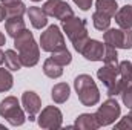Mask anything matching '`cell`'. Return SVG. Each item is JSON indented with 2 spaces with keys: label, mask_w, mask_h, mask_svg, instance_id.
Wrapping results in <instances>:
<instances>
[{
  "label": "cell",
  "mask_w": 132,
  "mask_h": 130,
  "mask_svg": "<svg viewBox=\"0 0 132 130\" xmlns=\"http://www.w3.org/2000/svg\"><path fill=\"white\" fill-rule=\"evenodd\" d=\"M14 48L19 52L22 66L25 67H34L40 60V46L35 43L32 32L25 29L14 38Z\"/></svg>",
  "instance_id": "6da1fadb"
},
{
  "label": "cell",
  "mask_w": 132,
  "mask_h": 130,
  "mask_svg": "<svg viewBox=\"0 0 132 130\" xmlns=\"http://www.w3.org/2000/svg\"><path fill=\"white\" fill-rule=\"evenodd\" d=\"M62 31L66 34V37L71 40L74 49L81 54L85 44L88 43L89 40V35H88V28H86V20L85 18H78L75 15L69 17L62 22Z\"/></svg>",
  "instance_id": "7a4b0ae2"
},
{
  "label": "cell",
  "mask_w": 132,
  "mask_h": 130,
  "mask_svg": "<svg viewBox=\"0 0 132 130\" xmlns=\"http://www.w3.org/2000/svg\"><path fill=\"white\" fill-rule=\"evenodd\" d=\"M74 89L77 92V97L80 99V103L86 107H92L95 104H98L100 101V90L95 84V81L92 80L91 75L88 73H81L78 77H75L74 80Z\"/></svg>",
  "instance_id": "3957f363"
},
{
  "label": "cell",
  "mask_w": 132,
  "mask_h": 130,
  "mask_svg": "<svg viewBox=\"0 0 132 130\" xmlns=\"http://www.w3.org/2000/svg\"><path fill=\"white\" fill-rule=\"evenodd\" d=\"M0 116L15 127L25 124L26 121V115L15 97H6L0 101Z\"/></svg>",
  "instance_id": "277c9868"
},
{
  "label": "cell",
  "mask_w": 132,
  "mask_h": 130,
  "mask_svg": "<svg viewBox=\"0 0 132 130\" xmlns=\"http://www.w3.org/2000/svg\"><path fill=\"white\" fill-rule=\"evenodd\" d=\"M38 46L45 52H55V51L65 49L66 43L60 26H57V25L48 26V29L45 32H42V35H40V44Z\"/></svg>",
  "instance_id": "5b68a950"
},
{
  "label": "cell",
  "mask_w": 132,
  "mask_h": 130,
  "mask_svg": "<svg viewBox=\"0 0 132 130\" xmlns=\"http://www.w3.org/2000/svg\"><path fill=\"white\" fill-rule=\"evenodd\" d=\"M120 113H121L120 104L117 103V99L109 97L97 109V112L94 115H95V119H97V123L100 124V127H106V126L115 124V121L120 118Z\"/></svg>",
  "instance_id": "8992f818"
},
{
  "label": "cell",
  "mask_w": 132,
  "mask_h": 130,
  "mask_svg": "<svg viewBox=\"0 0 132 130\" xmlns=\"http://www.w3.org/2000/svg\"><path fill=\"white\" fill-rule=\"evenodd\" d=\"M37 124L42 129H48V130L60 129L62 124H63V113L55 106H46L45 109H42L38 112Z\"/></svg>",
  "instance_id": "52a82bcc"
},
{
  "label": "cell",
  "mask_w": 132,
  "mask_h": 130,
  "mask_svg": "<svg viewBox=\"0 0 132 130\" xmlns=\"http://www.w3.org/2000/svg\"><path fill=\"white\" fill-rule=\"evenodd\" d=\"M42 9L46 12V15L54 17V18H57L60 22H63V20L74 15L72 8L63 0H46Z\"/></svg>",
  "instance_id": "ba28073f"
},
{
  "label": "cell",
  "mask_w": 132,
  "mask_h": 130,
  "mask_svg": "<svg viewBox=\"0 0 132 130\" xmlns=\"http://www.w3.org/2000/svg\"><path fill=\"white\" fill-rule=\"evenodd\" d=\"M22 106L25 107V112L29 116V121H35L38 112L42 110V99L40 97L32 92V90H26L22 95Z\"/></svg>",
  "instance_id": "9c48e42d"
},
{
  "label": "cell",
  "mask_w": 132,
  "mask_h": 130,
  "mask_svg": "<svg viewBox=\"0 0 132 130\" xmlns=\"http://www.w3.org/2000/svg\"><path fill=\"white\" fill-rule=\"evenodd\" d=\"M81 55L89 61H103V58H104V44L98 40L89 38L88 43L85 44L83 51H81Z\"/></svg>",
  "instance_id": "30bf717a"
},
{
  "label": "cell",
  "mask_w": 132,
  "mask_h": 130,
  "mask_svg": "<svg viewBox=\"0 0 132 130\" xmlns=\"http://www.w3.org/2000/svg\"><path fill=\"white\" fill-rule=\"evenodd\" d=\"M97 78L108 87H111L117 80H118V64H104L97 70Z\"/></svg>",
  "instance_id": "8fae6325"
},
{
  "label": "cell",
  "mask_w": 132,
  "mask_h": 130,
  "mask_svg": "<svg viewBox=\"0 0 132 130\" xmlns=\"http://www.w3.org/2000/svg\"><path fill=\"white\" fill-rule=\"evenodd\" d=\"M103 40H104V44H111L114 48H120L123 49L125 48V29L121 28H109L106 29L103 34Z\"/></svg>",
  "instance_id": "7c38bea8"
},
{
  "label": "cell",
  "mask_w": 132,
  "mask_h": 130,
  "mask_svg": "<svg viewBox=\"0 0 132 130\" xmlns=\"http://www.w3.org/2000/svg\"><path fill=\"white\" fill-rule=\"evenodd\" d=\"M26 14H28V18H29L32 28H35V29H42L48 25V15L42 8L29 6V9H26Z\"/></svg>",
  "instance_id": "4fadbf2b"
},
{
  "label": "cell",
  "mask_w": 132,
  "mask_h": 130,
  "mask_svg": "<svg viewBox=\"0 0 132 130\" xmlns=\"http://www.w3.org/2000/svg\"><path fill=\"white\" fill-rule=\"evenodd\" d=\"M115 22L121 29H132V5H125L115 12Z\"/></svg>",
  "instance_id": "5bb4252c"
},
{
  "label": "cell",
  "mask_w": 132,
  "mask_h": 130,
  "mask_svg": "<svg viewBox=\"0 0 132 130\" xmlns=\"http://www.w3.org/2000/svg\"><path fill=\"white\" fill-rule=\"evenodd\" d=\"M74 127H77L80 130H97L100 127V124L95 119V115H92V113H81V115L77 116Z\"/></svg>",
  "instance_id": "9a60e30c"
},
{
  "label": "cell",
  "mask_w": 132,
  "mask_h": 130,
  "mask_svg": "<svg viewBox=\"0 0 132 130\" xmlns=\"http://www.w3.org/2000/svg\"><path fill=\"white\" fill-rule=\"evenodd\" d=\"M26 29V25H25V20L22 17H14V18H6L5 22V31L9 37L15 38L20 32H23Z\"/></svg>",
  "instance_id": "2e32d148"
},
{
  "label": "cell",
  "mask_w": 132,
  "mask_h": 130,
  "mask_svg": "<svg viewBox=\"0 0 132 130\" xmlns=\"http://www.w3.org/2000/svg\"><path fill=\"white\" fill-rule=\"evenodd\" d=\"M69 95H71V87L66 83H57L51 90V98L54 99L55 104L66 103L69 99Z\"/></svg>",
  "instance_id": "e0dca14e"
},
{
  "label": "cell",
  "mask_w": 132,
  "mask_h": 130,
  "mask_svg": "<svg viewBox=\"0 0 132 130\" xmlns=\"http://www.w3.org/2000/svg\"><path fill=\"white\" fill-rule=\"evenodd\" d=\"M43 72H45V75L46 77H49V78H60L62 75H63V66H60L59 63H55L51 57L48 58V60H45V63H43Z\"/></svg>",
  "instance_id": "ac0fdd59"
},
{
  "label": "cell",
  "mask_w": 132,
  "mask_h": 130,
  "mask_svg": "<svg viewBox=\"0 0 132 130\" xmlns=\"http://www.w3.org/2000/svg\"><path fill=\"white\" fill-rule=\"evenodd\" d=\"M5 66L9 70H14V72L22 69V61H20V57H19L17 51H14V49L5 51Z\"/></svg>",
  "instance_id": "d6986e66"
},
{
  "label": "cell",
  "mask_w": 132,
  "mask_h": 130,
  "mask_svg": "<svg viewBox=\"0 0 132 130\" xmlns=\"http://www.w3.org/2000/svg\"><path fill=\"white\" fill-rule=\"evenodd\" d=\"M95 8L100 12H103L109 17H114L115 12L118 11V3H117V0H97Z\"/></svg>",
  "instance_id": "ffe728a7"
},
{
  "label": "cell",
  "mask_w": 132,
  "mask_h": 130,
  "mask_svg": "<svg viewBox=\"0 0 132 130\" xmlns=\"http://www.w3.org/2000/svg\"><path fill=\"white\" fill-rule=\"evenodd\" d=\"M111 18L112 17H109V15H106V14H103L100 11H95L92 14V25H94V28L97 31H103L104 32L111 26Z\"/></svg>",
  "instance_id": "44dd1931"
},
{
  "label": "cell",
  "mask_w": 132,
  "mask_h": 130,
  "mask_svg": "<svg viewBox=\"0 0 132 130\" xmlns=\"http://www.w3.org/2000/svg\"><path fill=\"white\" fill-rule=\"evenodd\" d=\"M5 12H6V18H14V17H23V14L26 12V6L23 2H15L11 5L5 6Z\"/></svg>",
  "instance_id": "7402d4cb"
},
{
  "label": "cell",
  "mask_w": 132,
  "mask_h": 130,
  "mask_svg": "<svg viewBox=\"0 0 132 130\" xmlns=\"http://www.w3.org/2000/svg\"><path fill=\"white\" fill-rule=\"evenodd\" d=\"M12 84H14V78H12V73L9 72V69L0 67V92L11 90Z\"/></svg>",
  "instance_id": "603a6c76"
},
{
  "label": "cell",
  "mask_w": 132,
  "mask_h": 130,
  "mask_svg": "<svg viewBox=\"0 0 132 130\" xmlns=\"http://www.w3.org/2000/svg\"><path fill=\"white\" fill-rule=\"evenodd\" d=\"M51 58L55 61V63H59L60 66H68L71 64V61H72V55H71V52L68 51V49H60V51H55V52H51Z\"/></svg>",
  "instance_id": "cb8c5ba5"
},
{
  "label": "cell",
  "mask_w": 132,
  "mask_h": 130,
  "mask_svg": "<svg viewBox=\"0 0 132 130\" xmlns=\"http://www.w3.org/2000/svg\"><path fill=\"white\" fill-rule=\"evenodd\" d=\"M118 75L123 81H126L128 84H132V63L125 60L121 63H118Z\"/></svg>",
  "instance_id": "d4e9b609"
},
{
  "label": "cell",
  "mask_w": 132,
  "mask_h": 130,
  "mask_svg": "<svg viewBox=\"0 0 132 130\" xmlns=\"http://www.w3.org/2000/svg\"><path fill=\"white\" fill-rule=\"evenodd\" d=\"M104 63L108 64H118V52L117 48L111 46V44H104Z\"/></svg>",
  "instance_id": "484cf974"
},
{
  "label": "cell",
  "mask_w": 132,
  "mask_h": 130,
  "mask_svg": "<svg viewBox=\"0 0 132 130\" xmlns=\"http://www.w3.org/2000/svg\"><path fill=\"white\" fill-rule=\"evenodd\" d=\"M120 97H121L123 104H125V106L131 110V109H132V84L126 86V87L123 89V92L120 94Z\"/></svg>",
  "instance_id": "4316f807"
},
{
  "label": "cell",
  "mask_w": 132,
  "mask_h": 130,
  "mask_svg": "<svg viewBox=\"0 0 132 130\" xmlns=\"http://www.w3.org/2000/svg\"><path fill=\"white\" fill-rule=\"evenodd\" d=\"M115 129H118V130H132V116L131 115L123 116L118 123H115Z\"/></svg>",
  "instance_id": "83f0119b"
},
{
  "label": "cell",
  "mask_w": 132,
  "mask_h": 130,
  "mask_svg": "<svg viewBox=\"0 0 132 130\" xmlns=\"http://www.w3.org/2000/svg\"><path fill=\"white\" fill-rule=\"evenodd\" d=\"M81 11H89L91 9V6H92V3H94V0H72Z\"/></svg>",
  "instance_id": "f1b7e54d"
},
{
  "label": "cell",
  "mask_w": 132,
  "mask_h": 130,
  "mask_svg": "<svg viewBox=\"0 0 132 130\" xmlns=\"http://www.w3.org/2000/svg\"><path fill=\"white\" fill-rule=\"evenodd\" d=\"M3 20H6V12H5V6L0 3V23H2Z\"/></svg>",
  "instance_id": "f546056e"
},
{
  "label": "cell",
  "mask_w": 132,
  "mask_h": 130,
  "mask_svg": "<svg viewBox=\"0 0 132 130\" xmlns=\"http://www.w3.org/2000/svg\"><path fill=\"white\" fill-rule=\"evenodd\" d=\"M15 2H22V0H0V3H2L3 6H6V5H11V3H15Z\"/></svg>",
  "instance_id": "4dcf8cb0"
},
{
  "label": "cell",
  "mask_w": 132,
  "mask_h": 130,
  "mask_svg": "<svg viewBox=\"0 0 132 130\" xmlns=\"http://www.w3.org/2000/svg\"><path fill=\"white\" fill-rule=\"evenodd\" d=\"M5 43H6V37H5V35H3V34L0 32V46H3V44H5Z\"/></svg>",
  "instance_id": "1f68e13d"
},
{
  "label": "cell",
  "mask_w": 132,
  "mask_h": 130,
  "mask_svg": "<svg viewBox=\"0 0 132 130\" xmlns=\"http://www.w3.org/2000/svg\"><path fill=\"white\" fill-rule=\"evenodd\" d=\"M2 63H5V52L0 49V64H2Z\"/></svg>",
  "instance_id": "d6a6232c"
},
{
  "label": "cell",
  "mask_w": 132,
  "mask_h": 130,
  "mask_svg": "<svg viewBox=\"0 0 132 130\" xmlns=\"http://www.w3.org/2000/svg\"><path fill=\"white\" fill-rule=\"evenodd\" d=\"M31 2H42V0H31Z\"/></svg>",
  "instance_id": "836d02e7"
},
{
  "label": "cell",
  "mask_w": 132,
  "mask_h": 130,
  "mask_svg": "<svg viewBox=\"0 0 132 130\" xmlns=\"http://www.w3.org/2000/svg\"><path fill=\"white\" fill-rule=\"evenodd\" d=\"M129 115H131V116H132V109H131V113H129Z\"/></svg>",
  "instance_id": "e575fe53"
}]
</instances>
